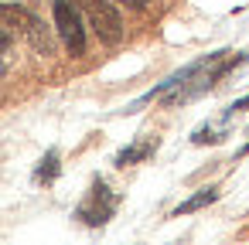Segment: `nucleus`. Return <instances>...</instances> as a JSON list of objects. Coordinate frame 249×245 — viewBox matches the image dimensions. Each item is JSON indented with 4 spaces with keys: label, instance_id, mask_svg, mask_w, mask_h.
Instances as JSON below:
<instances>
[{
    "label": "nucleus",
    "instance_id": "39448f33",
    "mask_svg": "<svg viewBox=\"0 0 249 245\" xmlns=\"http://www.w3.org/2000/svg\"><path fill=\"white\" fill-rule=\"evenodd\" d=\"M215 197H218V187H205V191H198L195 197H188L184 204H178V208H174V218H181V214H191V211H198V208L212 204Z\"/></svg>",
    "mask_w": 249,
    "mask_h": 245
},
{
    "label": "nucleus",
    "instance_id": "20e7f679",
    "mask_svg": "<svg viewBox=\"0 0 249 245\" xmlns=\"http://www.w3.org/2000/svg\"><path fill=\"white\" fill-rule=\"evenodd\" d=\"M113 204H116V201L109 197V187H103V180H96V184H92L89 201L79 208V218H82L86 225H103V221H109Z\"/></svg>",
    "mask_w": 249,
    "mask_h": 245
},
{
    "label": "nucleus",
    "instance_id": "1a4fd4ad",
    "mask_svg": "<svg viewBox=\"0 0 249 245\" xmlns=\"http://www.w3.org/2000/svg\"><path fill=\"white\" fill-rule=\"evenodd\" d=\"M242 109H249V96H246V99H239V102L232 106V113H242Z\"/></svg>",
    "mask_w": 249,
    "mask_h": 245
},
{
    "label": "nucleus",
    "instance_id": "f257e3e1",
    "mask_svg": "<svg viewBox=\"0 0 249 245\" xmlns=\"http://www.w3.org/2000/svg\"><path fill=\"white\" fill-rule=\"evenodd\" d=\"M0 24L21 31V34L41 51V55H52V51H55V38H52V31H48L31 11H24V7H18V4H0Z\"/></svg>",
    "mask_w": 249,
    "mask_h": 245
},
{
    "label": "nucleus",
    "instance_id": "9d476101",
    "mask_svg": "<svg viewBox=\"0 0 249 245\" xmlns=\"http://www.w3.org/2000/svg\"><path fill=\"white\" fill-rule=\"evenodd\" d=\"M7 48H11V38H7V34H4V31H0V55H4V51H7Z\"/></svg>",
    "mask_w": 249,
    "mask_h": 245
},
{
    "label": "nucleus",
    "instance_id": "423d86ee",
    "mask_svg": "<svg viewBox=\"0 0 249 245\" xmlns=\"http://www.w3.org/2000/svg\"><path fill=\"white\" fill-rule=\"evenodd\" d=\"M150 153H154V143L130 147V150H123V153L116 157V167H130V163H137V160H143V157H150Z\"/></svg>",
    "mask_w": 249,
    "mask_h": 245
},
{
    "label": "nucleus",
    "instance_id": "f8f14e48",
    "mask_svg": "<svg viewBox=\"0 0 249 245\" xmlns=\"http://www.w3.org/2000/svg\"><path fill=\"white\" fill-rule=\"evenodd\" d=\"M28 4H38V0H28Z\"/></svg>",
    "mask_w": 249,
    "mask_h": 245
},
{
    "label": "nucleus",
    "instance_id": "9b49d317",
    "mask_svg": "<svg viewBox=\"0 0 249 245\" xmlns=\"http://www.w3.org/2000/svg\"><path fill=\"white\" fill-rule=\"evenodd\" d=\"M239 153H249V143H246V147H242V150H239Z\"/></svg>",
    "mask_w": 249,
    "mask_h": 245
},
{
    "label": "nucleus",
    "instance_id": "7ed1b4c3",
    "mask_svg": "<svg viewBox=\"0 0 249 245\" xmlns=\"http://www.w3.org/2000/svg\"><path fill=\"white\" fill-rule=\"evenodd\" d=\"M55 28H58V38L65 41V48L72 55L86 51V28H82L79 11L69 4V0H55Z\"/></svg>",
    "mask_w": 249,
    "mask_h": 245
},
{
    "label": "nucleus",
    "instance_id": "0eeeda50",
    "mask_svg": "<svg viewBox=\"0 0 249 245\" xmlns=\"http://www.w3.org/2000/svg\"><path fill=\"white\" fill-rule=\"evenodd\" d=\"M55 177H58V153L52 150V153H48V157L41 160V167H38L35 180H45V184H48V180H55Z\"/></svg>",
    "mask_w": 249,
    "mask_h": 245
},
{
    "label": "nucleus",
    "instance_id": "f03ea898",
    "mask_svg": "<svg viewBox=\"0 0 249 245\" xmlns=\"http://www.w3.org/2000/svg\"><path fill=\"white\" fill-rule=\"evenodd\" d=\"M75 4L89 14V21H92V28H96V34H99V41L116 45V41L123 38V21H120L116 7H113V0H75Z\"/></svg>",
    "mask_w": 249,
    "mask_h": 245
},
{
    "label": "nucleus",
    "instance_id": "6e6552de",
    "mask_svg": "<svg viewBox=\"0 0 249 245\" xmlns=\"http://www.w3.org/2000/svg\"><path fill=\"white\" fill-rule=\"evenodd\" d=\"M120 4H126V7H133V11H143L150 0H120Z\"/></svg>",
    "mask_w": 249,
    "mask_h": 245
}]
</instances>
